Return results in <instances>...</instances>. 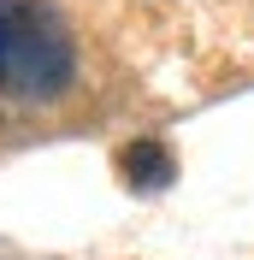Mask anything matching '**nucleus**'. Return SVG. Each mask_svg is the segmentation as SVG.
I'll list each match as a JSON object with an SVG mask.
<instances>
[{"mask_svg": "<svg viewBox=\"0 0 254 260\" xmlns=\"http://www.w3.org/2000/svg\"><path fill=\"white\" fill-rule=\"evenodd\" d=\"M77 77V42L53 0H0V95L59 101Z\"/></svg>", "mask_w": 254, "mask_h": 260, "instance_id": "f257e3e1", "label": "nucleus"}, {"mask_svg": "<svg viewBox=\"0 0 254 260\" xmlns=\"http://www.w3.org/2000/svg\"><path fill=\"white\" fill-rule=\"evenodd\" d=\"M118 172H124V183H130V189L160 195L166 183L177 178V160H172V148L160 142V136H142V142H130L124 154H118Z\"/></svg>", "mask_w": 254, "mask_h": 260, "instance_id": "f03ea898", "label": "nucleus"}]
</instances>
